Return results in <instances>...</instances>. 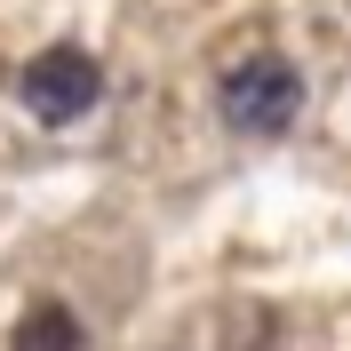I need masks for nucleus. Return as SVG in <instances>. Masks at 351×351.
<instances>
[{
    "mask_svg": "<svg viewBox=\"0 0 351 351\" xmlns=\"http://www.w3.org/2000/svg\"><path fill=\"white\" fill-rule=\"evenodd\" d=\"M8 351H80V319H72L64 304H32L16 319V343Z\"/></svg>",
    "mask_w": 351,
    "mask_h": 351,
    "instance_id": "7ed1b4c3",
    "label": "nucleus"
},
{
    "mask_svg": "<svg viewBox=\"0 0 351 351\" xmlns=\"http://www.w3.org/2000/svg\"><path fill=\"white\" fill-rule=\"evenodd\" d=\"M216 112H223V128H240V136H287L295 112H304V72L287 56H271V48L240 56L216 88Z\"/></svg>",
    "mask_w": 351,
    "mask_h": 351,
    "instance_id": "f257e3e1",
    "label": "nucleus"
},
{
    "mask_svg": "<svg viewBox=\"0 0 351 351\" xmlns=\"http://www.w3.org/2000/svg\"><path fill=\"white\" fill-rule=\"evenodd\" d=\"M96 96H104V72H96V56L80 40H56V48H40L24 64V104L48 128H72L80 112H96Z\"/></svg>",
    "mask_w": 351,
    "mask_h": 351,
    "instance_id": "f03ea898",
    "label": "nucleus"
}]
</instances>
